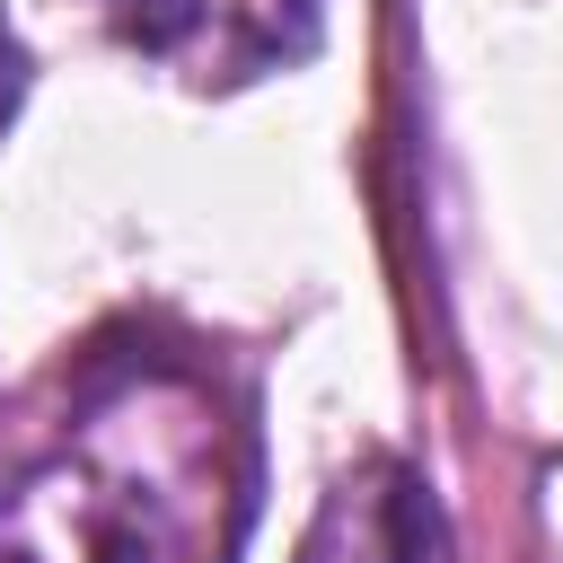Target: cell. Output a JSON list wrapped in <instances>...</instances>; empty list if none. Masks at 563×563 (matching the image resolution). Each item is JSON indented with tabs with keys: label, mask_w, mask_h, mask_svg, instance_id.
I'll list each match as a JSON object with an SVG mask.
<instances>
[{
	"label": "cell",
	"mask_w": 563,
	"mask_h": 563,
	"mask_svg": "<svg viewBox=\"0 0 563 563\" xmlns=\"http://www.w3.org/2000/svg\"><path fill=\"white\" fill-rule=\"evenodd\" d=\"M325 35V0H123V44L185 88H246L299 70Z\"/></svg>",
	"instance_id": "7a4b0ae2"
},
{
	"label": "cell",
	"mask_w": 563,
	"mask_h": 563,
	"mask_svg": "<svg viewBox=\"0 0 563 563\" xmlns=\"http://www.w3.org/2000/svg\"><path fill=\"white\" fill-rule=\"evenodd\" d=\"M26 79H35V62H26V44H18V26H9V9H0V141H9L18 106H26Z\"/></svg>",
	"instance_id": "277c9868"
},
{
	"label": "cell",
	"mask_w": 563,
	"mask_h": 563,
	"mask_svg": "<svg viewBox=\"0 0 563 563\" xmlns=\"http://www.w3.org/2000/svg\"><path fill=\"white\" fill-rule=\"evenodd\" d=\"M255 457L185 361H97L0 449V563H238Z\"/></svg>",
	"instance_id": "6da1fadb"
},
{
	"label": "cell",
	"mask_w": 563,
	"mask_h": 563,
	"mask_svg": "<svg viewBox=\"0 0 563 563\" xmlns=\"http://www.w3.org/2000/svg\"><path fill=\"white\" fill-rule=\"evenodd\" d=\"M299 563H457V537H449L431 475L413 457L369 449L325 484V501L299 537Z\"/></svg>",
	"instance_id": "3957f363"
}]
</instances>
